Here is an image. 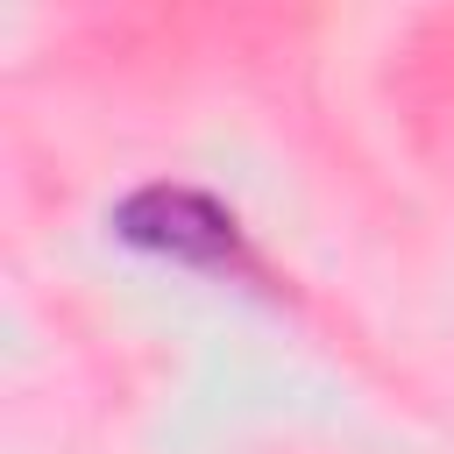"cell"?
<instances>
[{"mask_svg": "<svg viewBox=\"0 0 454 454\" xmlns=\"http://www.w3.org/2000/svg\"><path fill=\"white\" fill-rule=\"evenodd\" d=\"M121 227L135 241L163 248V255H184V262H227L234 255V220L199 192H163L156 184V192L121 206Z\"/></svg>", "mask_w": 454, "mask_h": 454, "instance_id": "cell-1", "label": "cell"}]
</instances>
